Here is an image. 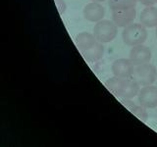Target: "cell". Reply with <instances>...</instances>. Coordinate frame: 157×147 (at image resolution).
Wrapping results in <instances>:
<instances>
[{
    "mask_svg": "<svg viewBox=\"0 0 157 147\" xmlns=\"http://www.w3.org/2000/svg\"><path fill=\"white\" fill-rule=\"evenodd\" d=\"M140 90V85L135 80H129L128 78L127 85L124 91H123L120 98L122 99H132L135 96L139 95V92Z\"/></svg>",
    "mask_w": 157,
    "mask_h": 147,
    "instance_id": "obj_14",
    "label": "cell"
},
{
    "mask_svg": "<svg viewBox=\"0 0 157 147\" xmlns=\"http://www.w3.org/2000/svg\"><path fill=\"white\" fill-rule=\"evenodd\" d=\"M155 34H156V38H157V27H156V31H155Z\"/></svg>",
    "mask_w": 157,
    "mask_h": 147,
    "instance_id": "obj_19",
    "label": "cell"
},
{
    "mask_svg": "<svg viewBox=\"0 0 157 147\" xmlns=\"http://www.w3.org/2000/svg\"><path fill=\"white\" fill-rule=\"evenodd\" d=\"M97 42L94 34L90 32H80L76 37V44L78 50L81 52H85L88 49H90Z\"/></svg>",
    "mask_w": 157,
    "mask_h": 147,
    "instance_id": "obj_10",
    "label": "cell"
},
{
    "mask_svg": "<svg viewBox=\"0 0 157 147\" xmlns=\"http://www.w3.org/2000/svg\"><path fill=\"white\" fill-rule=\"evenodd\" d=\"M55 2V5L58 9V12L60 15H63L64 13L66 12V9H67V5L65 0H54Z\"/></svg>",
    "mask_w": 157,
    "mask_h": 147,
    "instance_id": "obj_16",
    "label": "cell"
},
{
    "mask_svg": "<svg viewBox=\"0 0 157 147\" xmlns=\"http://www.w3.org/2000/svg\"><path fill=\"white\" fill-rule=\"evenodd\" d=\"M136 65L131 61V59H117L113 62L111 69L115 77L121 78H130L135 72Z\"/></svg>",
    "mask_w": 157,
    "mask_h": 147,
    "instance_id": "obj_4",
    "label": "cell"
},
{
    "mask_svg": "<svg viewBox=\"0 0 157 147\" xmlns=\"http://www.w3.org/2000/svg\"><path fill=\"white\" fill-rule=\"evenodd\" d=\"M82 54L87 62L94 63L99 61L104 55V47H103V44L101 42L97 41L90 49H88L85 52H82Z\"/></svg>",
    "mask_w": 157,
    "mask_h": 147,
    "instance_id": "obj_12",
    "label": "cell"
},
{
    "mask_svg": "<svg viewBox=\"0 0 157 147\" xmlns=\"http://www.w3.org/2000/svg\"><path fill=\"white\" fill-rule=\"evenodd\" d=\"M128 78H121L118 77H113L109 80H107L105 81V86L107 87V89H109L113 94L121 97L123 91H124L126 85H127Z\"/></svg>",
    "mask_w": 157,
    "mask_h": 147,
    "instance_id": "obj_11",
    "label": "cell"
},
{
    "mask_svg": "<svg viewBox=\"0 0 157 147\" xmlns=\"http://www.w3.org/2000/svg\"><path fill=\"white\" fill-rule=\"evenodd\" d=\"M90 1H92V2H103V1H105V0H90Z\"/></svg>",
    "mask_w": 157,
    "mask_h": 147,
    "instance_id": "obj_18",
    "label": "cell"
},
{
    "mask_svg": "<svg viewBox=\"0 0 157 147\" xmlns=\"http://www.w3.org/2000/svg\"><path fill=\"white\" fill-rule=\"evenodd\" d=\"M123 41L128 46H136L142 44L147 38V31L142 24L132 23L124 28L122 32Z\"/></svg>",
    "mask_w": 157,
    "mask_h": 147,
    "instance_id": "obj_1",
    "label": "cell"
},
{
    "mask_svg": "<svg viewBox=\"0 0 157 147\" xmlns=\"http://www.w3.org/2000/svg\"><path fill=\"white\" fill-rule=\"evenodd\" d=\"M83 18L91 23H97L105 16V9L99 2H90L83 8Z\"/></svg>",
    "mask_w": 157,
    "mask_h": 147,
    "instance_id": "obj_7",
    "label": "cell"
},
{
    "mask_svg": "<svg viewBox=\"0 0 157 147\" xmlns=\"http://www.w3.org/2000/svg\"><path fill=\"white\" fill-rule=\"evenodd\" d=\"M118 27L116 24L110 20H101L95 24L93 28L94 34L97 41L101 43H107L114 40L118 33Z\"/></svg>",
    "mask_w": 157,
    "mask_h": 147,
    "instance_id": "obj_2",
    "label": "cell"
},
{
    "mask_svg": "<svg viewBox=\"0 0 157 147\" xmlns=\"http://www.w3.org/2000/svg\"><path fill=\"white\" fill-rule=\"evenodd\" d=\"M139 0H109V7L112 11L114 10L135 8Z\"/></svg>",
    "mask_w": 157,
    "mask_h": 147,
    "instance_id": "obj_15",
    "label": "cell"
},
{
    "mask_svg": "<svg viewBox=\"0 0 157 147\" xmlns=\"http://www.w3.org/2000/svg\"><path fill=\"white\" fill-rule=\"evenodd\" d=\"M132 77L140 86L151 85L152 83H154L157 78V70L150 63L137 65L135 68Z\"/></svg>",
    "mask_w": 157,
    "mask_h": 147,
    "instance_id": "obj_3",
    "label": "cell"
},
{
    "mask_svg": "<svg viewBox=\"0 0 157 147\" xmlns=\"http://www.w3.org/2000/svg\"><path fill=\"white\" fill-rule=\"evenodd\" d=\"M140 104L145 107L146 109H153L157 107V86L147 85L142 86L139 92Z\"/></svg>",
    "mask_w": 157,
    "mask_h": 147,
    "instance_id": "obj_5",
    "label": "cell"
},
{
    "mask_svg": "<svg viewBox=\"0 0 157 147\" xmlns=\"http://www.w3.org/2000/svg\"><path fill=\"white\" fill-rule=\"evenodd\" d=\"M122 103L125 104L128 109H129L131 112L134 113L135 115H136L137 117L140 118L141 121L146 122L147 121V118H148V114H147V111H146V108L144 107L142 105H136L135 104L134 102H132L131 99H122Z\"/></svg>",
    "mask_w": 157,
    "mask_h": 147,
    "instance_id": "obj_13",
    "label": "cell"
},
{
    "mask_svg": "<svg viewBox=\"0 0 157 147\" xmlns=\"http://www.w3.org/2000/svg\"><path fill=\"white\" fill-rule=\"evenodd\" d=\"M139 1L142 4L144 5L145 7L147 6H153L157 3V0H139Z\"/></svg>",
    "mask_w": 157,
    "mask_h": 147,
    "instance_id": "obj_17",
    "label": "cell"
},
{
    "mask_svg": "<svg viewBox=\"0 0 157 147\" xmlns=\"http://www.w3.org/2000/svg\"><path fill=\"white\" fill-rule=\"evenodd\" d=\"M112 12V21L119 28H126L130 26L136 18V11L135 8L114 10Z\"/></svg>",
    "mask_w": 157,
    "mask_h": 147,
    "instance_id": "obj_6",
    "label": "cell"
},
{
    "mask_svg": "<svg viewBox=\"0 0 157 147\" xmlns=\"http://www.w3.org/2000/svg\"><path fill=\"white\" fill-rule=\"evenodd\" d=\"M140 24L145 28L157 27V8L154 6H147L140 13Z\"/></svg>",
    "mask_w": 157,
    "mask_h": 147,
    "instance_id": "obj_9",
    "label": "cell"
},
{
    "mask_svg": "<svg viewBox=\"0 0 157 147\" xmlns=\"http://www.w3.org/2000/svg\"><path fill=\"white\" fill-rule=\"evenodd\" d=\"M151 56L152 53L149 47L142 45V44L134 46L130 51V59L136 66L144 63H149L151 60Z\"/></svg>",
    "mask_w": 157,
    "mask_h": 147,
    "instance_id": "obj_8",
    "label": "cell"
}]
</instances>
